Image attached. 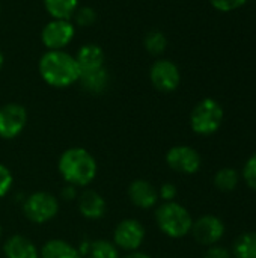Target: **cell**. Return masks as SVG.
I'll list each match as a JSON object with an SVG mask.
<instances>
[{
  "instance_id": "cell-1",
  "label": "cell",
  "mask_w": 256,
  "mask_h": 258,
  "mask_svg": "<svg viewBox=\"0 0 256 258\" xmlns=\"http://www.w3.org/2000/svg\"><path fill=\"white\" fill-rule=\"evenodd\" d=\"M38 71L48 86L59 89L68 88L80 79L75 57L65 50H47L38 62Z\"/></svg>"
},
{
  "instance_id": "cell-2",
  "label": "cell",
  "mask_w": 256,
  "mask_h": 258,
  "mask_svg": "<svg viewBox=\"0 0 256 258\" xmlns=\"http://www.w3.org/2000/svg\"><path fill=\"white\" fill-rule=\"evenodd\" d=\"M57 169L65 183L75 187H84L91 184L98 174L95 157L81 147H71L65 150L59 157Z\"/></svg>"
},
{
  "instance_id": "cell-3",
  "label": "cell",
  "mask_w": 256,
  "mask_h": 258,
  "mask_svg": "<svg viewBox=\"0 0 256 258\" xmlns=\"http://www.w3.org/2000/svg\"><path fill=\"white\" fill-rule=\"evenodd\" d=\"M155 222L160 231L170 239H183L192 231L193 218L180 203H163L155 210Z\"/></svg>"
},
{
  "instance_id": "cell-4",
  "label": "cell",
  "mask_w": 256,
  "mask_h": 258,
  "mask_svg": "<svg viewBox=\"0 0 256 258\" xmlns=\"http://www.w3.org/2000/svg\"><path fill=\"white\" fill-rule=\"evenodd\" d=\"M225 112L214 98L201 100L190 113V127L199 136L214 135L223 124Z\"/></svg>"
},
{
  "instance_id": "cell-5",
  "label": "cell",
  "mask_w": 256,
  "mask_h": 258,
  "mask_svg": "<svg viewBox=\"0 0 256 258\" xmlns=\"http://www.w3.org/2000/svg\"><path fill=\"white\" fill-rule=\"evenodd\" d=\"M59 198L50 192L39 190L27 195L23 201V213L32 224H47L59 213Z\"/></svg>"
},
{
  "instance_id": "cell-6",
  "label": "cell",
  "mask_w": 256,
  "mask_h": 258,
  "mask_svg": "<svg viewBox=\"0 0 256 258\" xmlns=\"http://www.w3.org/2000/svg\"><path fill=\"white\" fill-rule=\"evenodd\" d=\"M146 239V230L143 224L134 218H127L118 222L113 230V243L119 251L133 252L139 251Z\"/></svg>"
},
{
  "instance_id": "cell-7",
  "label": "cell",
  "mask_w": 256,
  "mask_h": 258,
  "mask_svg": "<svg viewBox=\"0 0 256 258\" xmlns=\"http://www.w3.org/2000/svg\"><path fill=\"white\" fill-rule=\"evenodd\" d=\"M75 26L71 20H51L41 30V41L47 50H63L71 44Z\"/></svg>"
},
{
  "instance_id": "cell-8",
  "label": "cell",
  "mask_w": 256,
  "mask_h": 258,
  "mask_svg": "<svg viewBox=\"0 0 256 258\" xmlns=\"http://www.w3.org/2000/svg\"><path fill=\"white\" fill-rule=\"evenodd\" d=\"M27 124V110L18 103H8L0 107V138L15 139L23 133Z\"/></svg>"
},
{
  "instance_id": "cell-9",
  "label": "cell",
  "mask_w": 256,
  "mask_h": 258,
  "mask_svg": "<svg viewBox=\"0 0 256 258\" xmlns=\"http://www.w3.org/2000/svg\"><path fill=\"white\" fill-rule=\"evenodd\" d=\"M149 80L157 91L174 92L181 83V73L172 60L157 59L149 68Z\"/></svg>"
},
{
  "instance_id": "cell-10",
  "label": "cell",
  "mask_w": 256,
  "mask_h": 258,
  "mask_svg": "<svg viewBox=\"0 0 256 258\" xmlns=\"http://www.w3.org/2000/svg\"><path fill=\"white\" fill-rule=\"evenodd\" d=\"M167 166L184 175H193L201 169L202 160L199 153L189 145H175L166 153Z\"/></svg>"
},
{
  "instance_id": "cell-11",
  "label": "cell",
  "mask_w": 256,
  "mask_h": 258,
  "mask_svg": "<svg viewBox=\"0 0 256 258\" xmlns=\"http://www.w3.org/2000/svg\"><path fill=\"white\" fill-rule=\"evenodd\" d=\"M190 233L199 245L213 246L222 240L225 234V224L214 215H205L193 221Z\"/></svg>"
},
{
  "instance_id": "cell-12",
  "label": "cell",
  "mask_w": 256,
  "mask_h": 258,
  "mask_svg": "<svg viewBox=\"0 0 256 258\" xmlns=\"http://www.w3.org/2000/svg\"><path fill=\"white\" fill-rule=\"evenodd\" d=\"M128 200L130 203L142 210L154 209L158 203V189L148 180L137 178L128 186Z\"/></svg>"
},
{
  "instance_id": "cell-13",
  "label": "cell",
  "mask_w": 256,
  "mask_h": 258,
  "mask_svg": "<svg viewBox=\"0 0 256 258\" xmlns=\"http://www.w3.org/2000/svg\"><path fill=\"white\" fill-rule=\"evenodd\" d=\"M77 209L86 219H101L107 212V203L104 197L95 190H84L77 197Z\"/></svg>"
},
{
  "instance_id": "cell-14",
  "label": "cell",
  "mask_w": 256,
  "mask_h": 258,
  "mask_svg": "<svg viewBox=\"0 0 256 258\" xmlns=\"http://www.w3.org/2000/svg\"><path fill=\"white\" fill-rule=\"evenodd\" d=\"M3 255L5 258H39V251L30 239L14 234L5 240Z\"/></svg>"
},
{
  "instance_id": "cell-15",
  "label": "cell",
  "mask_w": 256,
  "mask_h": 258,
  "mask_svg": "<svg viewBox=\"0 0 256 258\" xmlns=\"http://www.w3.org/2000/svg\"><path fill=\"white\" fill-rule=\"evenodd\" d=\"M74 57L80 68V74H81V73L103 68L106 54H104V50L98 44H84L78 48V51Z\"/></svg>"
},
{
  "instance_id": "cell-16",
  "label": "cell",
  "mask_w": 256,
  "mask_h": 258,
  "mask_svg": "<svg viewBox=\"0 0 256 258\" xmlns=\"http://www.w3.org/2000/svg\"><path fill=\"white\" fill-rule=\"evenodd\" d=\"M39 258H83L77 246L62 239H51L45 242L39 251Z\"/></svg>"
},
{
  "instance_id": "cell-17",
  "label": "cell",
  "mask_w": 256,
  "mask_h": 258,
  "mask_svg": "<svg viewBox=\"0 0 256 258\" xmlns=\"http://www.w3.org/2000/svg\"><path fill=\"white\" fill-rule=\"evenodd\" d=\"M78 83L81 85V88L91 94H101L106 91L107 85H109V73L106 70V67L94 70V71H88V73H81Z\"/></svg>"
},
{
  "instance_id": "cell-18",
  "label": "cell",
  "mask_w": 256,
  "mask_h": 258,
  "mask_svg": "<svg viewBox=\"0 0 256 258\" xmlns=\"http://www.w3.org/2000/svg\"><path fill=\"white\" fill-rule=\"evenodd\" d=\"M47 14L53 20H71L78 8V0H42Z\"/></svg>"
},
{
  "instance_id": "cell-19",
  "label": "cell",
  "mask_w": 256,
  "mask_h": 258,
  "mask_svg": "<svg viewBox=\"0 0 256 258\" xmlns=\"http://www.w3.org/2000/svg\"><path fill=\"white\" fill-rule=\"evenodd\" d=\"M232 258H256V231L243 233L235 240Z\"/></svg>"
},
{
  "instance_id": "cell-20",
  "label": "cell",
  "mask_w": 256,
  "mask_h": 258,
  "mask_svg": "<svg viewBox=\"0 0 256 258\" xmlns=\"http://www.w3.org/2000/svg\"><path fill=\"white\" fill-rule=\"evenodd\" d=\"M240 175L234 168H222L214 175V186L220 192H232L237 189Z\"/></svg>"
},
{
  "instance_id": "cell-21",
  "label": "cell",
  "mask_w": 256,
  "mask_h": 258,
  "mask_svg": "<svg viewBox=\"0 0 256 258\" xmlns=\"http://www.w3.org/2000/svg\"><path fill=\"white\" fill-rule=\"evenodd\" d=\"M86 257L91 258H121L119 255V249L116 248V245L110 240L106 239H100V240H94L89 243V249Z\"/></svg>"
},
{
  "instance_id": "cell-22",
  "label": "cell",
  "mask_w": 256,
  "mask_h": 258,
  "mask_svg": "<svg viewBox=\"0 0 256 258\" xmlns=\"http://www.w3.org/2000/svg\"><path fill=\"white\" fill-rule=\"evenodd\" d=\"M143 45L146 48V51L152 56H160L164 53L166 47H167V38L163 32L160 30H151L146 33L145 39H143Z\"/></svg>"
},
{
  "instance_id": "cell-23",
  "label": "cell",
  "mask_w": 256,
  "mask_h": 258,
  "mask_svg": "<svg viewBox=\"0 0 256 258\" xmlns=\"http://www.w3.org/2000/svg\"><path fill=\"white\" fill-rule=\"evenodd\" d=\"M72 18H74L75 24H78V26H83V27L92 26L97 20V12L91 6H81V8L78 6L75 14L72 15Z\"/></svg>"
},
{
  "instance_id": "cell-24",
  "label": "cell",
  "mask_w": 256,
  "mask_h": 258,
  "mask_svg": "<svg viewBox=\"0 0 256 258\" xmlns=\"http://www.w3.org/2000/svg\"><path fill=\"white\" fill-rule=\"evenodd\" d=\"M243 178L246 184L256 192V153L246 160L243 168Z\"/></svg>"
},
{
  "instance_id": "cell-25",
  "label": "cell",
  "mask_w": 256,
  "mask_h": 258,
  "mask_svg": "<svg viewBox=\"0 0 256 258\" xmlns=\"http://www.w3.org/2000/svg\"><path fill=\"white\" fill-rule=\"evenodd\" d=\"M14 186V175L11 169L0 163V198L6 197Z\"/></svg>"
},
{
  "instance_id": "cell-26",
  "label": "cell",
  "mask_w": 256,
  "mask_h": 258,
  "mask_svg": "<svg viewBox=\"0 0 256 258\" xmlns=\"http://www.w3.org/2000/svg\"><path fill=\"white\" fill-rule=\"evenodd\" d=\"M246 2L247 0H210V3L213 5V8L217 9V11H220V12H232V11H237Z\"/></svg>"
},
{
  "instance_id": "cell-27",
  "label": "cell",
  "mask_w": 256,
  "mask_h": 258,
  "mask_svg": "<svg viewBox=\"0 0 256 258\" xmlns=\"http://www.w3.org/2000/svg\"><path fill=\"white\" fill-rule=\"evenodd\" d=\"M177 195H178V190L174 183H163L158 189V198L163 200L164 203L175 201Z\"/></svg>"
},
{
  "instance_id": "cell-28",
  "label": "cell",
  "mask_w": 256,
  "mask_h": 258,
  "mask_svg": "<svg viewBox=\"0 0 256 258\" xmlns=\"http://www.w3.org/2000/svg\"><path fill=\"white\" fill-rule=\"evenodd\" d=\"M205 258H232V254L223 246L213 245V246H208L205 252Z\"/></svg>"
},
{
  "instance_id": "cell-29",
  "label": "cell",
  "mask_w": 256,
  "mask_h": 258,
  "mask_svg": "<svg viewBox=\"0 0 256 258\" xmlns=\"http://www.w3.org/2000/svg\"><path fill=\"white\" fill-rule=\"evenodd\" d=\"M78 197V192H77V187L72 186V184H65L60 190V198L66 203L69 201H75Z\"/></svg>"
},
{
  "instance_id": "cell-30",
  "label": "cell",
  "mask_w": 256,
  "mask_h": 258,
  "mask_svg": "<svg viewBox=\"0 0 256 258\" xmlns=\"http://www.w3.org/2000/svg\"><path fill=\"white\" fill-rule=\"evenodd\" d=\"M122 258H152L151 255H148V254H145V252H142V251H133V252H128L125 257Z\"/></svg>"
},
{
  "instance_id": "cell-31",
  "label": "cell",
  "mask_w": 256,
  "mask_h": 258,
  "mask_svg": "<svg viewBox=\"0 0 256 258\" xmlns=\"http://www.w3.org/2000/svg\"><path fill=\"white\" fill-rule=\"evenodd\" d=\"M3 62H5V56H3V53H2V50H0V70H2V67H3Z\"/></svg>"
},
{
  "instance_id": "cell-32",
  "label": "cell",
  "mask_w": 256,
  "mask_h": 258,
  "mask_svg": "<svg viewBox=\"0 0 256 258\" xmlns=\"http://www.w3.org/2000/svg\"><path fill=\"white\" fill-rule=\"evenodd\" d=\"M2 233H3V230H2V225H0V237H2Z\"/></svg>"
},
{
  "instance_id": "cell-33",
  "label": "cell",
  "mask_w": 256,
  "mask_h": 258,
  "mask_svg": "<svg viewBox=\"0 0 256 258\" xmlns=\"http://www.w3.org/2000/svg\"><path fill=\"white\" fill-rule=\"evenodd\" d=\"M83 258H91V257H83Z\"/></svg>"
},
{
  "instance_id": "cell-34",
  "label": "cell",
  "mask_w": 256,
  "mask_h": 258,
  "mask_svg": "<svg viewBox=\"0 0 256 258\" xmlns=\"http://www.w3.org/2000/svg\"><path fill=\"white\" fill-rule=\"evenodd\" d=\"M0 11H2V6H0Z\"/></svg>"
}]
</instances>
